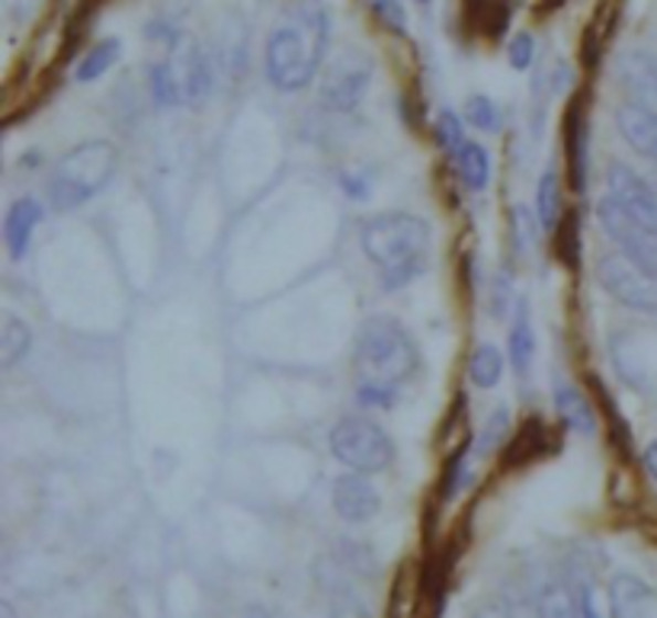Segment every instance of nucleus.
Wrapping results in <instances>:
<instances>
[{
  "label": "nucleus",
  "mask_w": 657,
  "mask_h": 618,
  "mask_svg": "<svg viewBox=\"0 0 657 618\" xmlns=\"http://www.w3.org/2000/svg\"><path fill=\"white\" fill-rule=\"evenodd\" d=\"M456 170H459V180L465 183V190L485 193L488 183H491V154H488V148L468 141L462 148L459 158H456Z\"/></svg>",
  "instance_id": "nucleus-20"
},
{
  "label": "nucleus",
  "mask_w": 657,
  "mask_h": 618,
  "mask_svg": "<svg viewBox=\"0 0 657 618\" xmlns=\"http://www.w3.org/2000/svg\"><path fill=\"white\" fill-rule=\"evenodd\" d=\"M436 145H439L449 158H459L462 148L468 145V141H465V122H462V116H456L453 109H443V113L436 116Z\"/></svg>",
  "instance_id": "nucleus-26"
},
{
  "label": "nucleus",
  "mask_w": 657,
  "mask_h": 618,
  "mask_svg": "<svg viewBox=\"0 0 657 618\" xmlns=\"http://www.w3.org/2000/svg\"><path fill=\"white\" fill-rule=\"evenodd\" d=\"M619 84L632 106L657 116V58L651 52H625L619 58Z\"/></svg>",
  "instance_id": "nucleus-12"
},
{
  "label": "nucleus",
  "mask_w": 657,
  "mask_h": 618,
  "mask_svg": "<svg viewBox=\"0 0 657 618\" xmlns=\"http://www.w3.org/2000/svg\"><path fill=\"white\" fill-rule=\"evenodd\" d=\"M468 375H471V382L478 388H494L500 382V375H504V356H500V350L491 347V343L488 347H478L471 353V362H468Z\"/></svg>",
  "instance_id": "nucleus-23"
},
{
  "label": "nucleus",
  "mask_w": 657,
  "mask_h": 618,
  "mask_svg": "<svg viewBox=\"0 0 657 618\" xmlns=\"http://www.w3.org/2000/svg\"><path fill=\"white\" fill-rule=\"evenodd\" d=\"M587 122H584V109L581 103H574L568 109V122H564V158H568V173H571V187L574 193H584L587 187Z\"/></svg>",
  "instance_id": "nucleus-15"
},
{
  "label": "nucleus",
  "mask_w": 657,
  "mask_h": 618,
  "mask_svg": "<svg viewBox=\"0 0 657 618\" xmlns=\"http://www.w3.org/2000/svg\"><path fill=\"white\" fill-rule=\"evenodd\" d=\"M475 618H507V616H504L500 609H494V606H491V609H481V612H478Z\"/></svg>",
  "instance_id": "nucleus-38"
},
{
  "label": "nucleus",
  "mask_w": 657,
  "mask_h": 618,
  "mask_svg": "<svg viewBox=\"0 0 657 618\" xmlns=\"http://www.w3.org/2000/svg\"><path fill=\"white\" fill-rule=\"evenodd\" d=\"M555 411H559L561 424L577 436H593L600 429L593 401L571 382H555Z\"/></svg>",
  "instance_id": "nucleus-17"
},
{
  "label": "nucleus",
  "mask_w": 657,
  "mask_h": 618,
  "mask_svg": "<svg viewBox=\"0 0 657 618\" xmlns=\"http://www.w3.org/2000/svg\"><path fill=\"white\" fill-rule=\"evenodd\" d=\"M465 122L478 131H500V109L491 97L475 94L465 99Z\"/></svg>",
  "instance_id": "nucleus-28"
},
{
  "label": "nucleus",
  "mask_w": 657,
  "mask_h": 618,
  "mask_svg": "<svg viewBox=\"0 0 657 618\" xmlns=\"http://www.w3.org/2000/svg\"><path fill=\"white\" fill-rule=\"evenodd\" d=\"M616 126L623 131V138L628 141V148L642 158H648L657 163V116H651L642 106L623 103L616 113Z\"/></svg>",
  "instance_id": "nucleus-16"
},
{
  "label": "nucleus",
  "mask_w": 657,
  "mask_h": 618,
  "mask_svg": "<svg viewBox=\"0 0 657 618\" xmlns=\"http://www.w3.org/2000/svg\"><path fill=\"white\" fill-rule=\"evenodd\" d=\"M45 209L39 199H17L10 209H7V219H3V244L10 251V260H23L33 247V234L42 222Z\"/></svg>",
  "instance_id": "nucleus-13"
},
{
  "label": "nucleus",
  "mask_w": 657,
  "mask_h": 618,
  "mask_svg": "<svg viewBox=\"0 0 657 618\" xmlns=\"http://www.w3.org/2000/svg\"><path fill=\"white\" fill-rule=\"evenodd\" d=\"M33 350V330L23 318H17L13 311L0 315V365L13 369L17 362L30 356Z\"/></svg>",
  "instance_id": "nucleus-18"
},
{
  "label": "nucleus",
  "mask_w": 657,
  "mask_h": 618,
  "mask_svg": "<svg viewBox=\"0 0 657 618\" xmlns=\"http://www.w3.org/2000/svg\"><path fill=\"white\" fill-rule=\"evenodd\" d=\"M642 461H645V471H648V475H651V478L657 481V439L651 443V446H648V449H645Z\"/></svg>",
  "instance_id": "nucleus-36"
},
{
  "label": "nucleus",
  "mask_w": 657,
  "mask_h": 618,
  "mask_svg": "<svg viewBox=\"0 0 657 618\" xmlns=\"http://www.w3.org/2000/svg\"><path fill=\"white\" fill-rule=\"evenodd\" d=\"M539 618H577V596L561 584H549L539 593Z\"/></svg>",
  "instance_id": "nucleus-25"
},
{
  "label": "nucleus",
  "mask_w": 657,
  "mask_h": 618,
  "mask_svg": "<svg viewBox=\"0 0 657 618\" xmlns=\"http://www.w3.org/2000/svg\"><path fill=\"white\" fill-rule=\"evenodd\" d=\"M340 187H343V193L350 195V199H357V202L369 199V183L362 177H357V173H343L340 177Z\"/></svg>",
  "instance_id": "nucleus-34"
},
{
  "label": "nucleus",
  "mask_w": 657,
  "mask_h": 618,
  "mask_svg": "<svg viewBox=\"0 0 657 618\" xmlns=\"http://www.w3.org/2000/svg\"><path fill=\"white\" fill-rule=\"evenodd\" d=\"M577 618H600L596 603H593L591 586H581V589H577Z\"/></svg>",
  "instance_id": "nucleus-35"
},
{
  "label": "nucleus",
  "mask_w": 657,
  "mask_h": 618,
  "mask_svg": "<svg viewBox=\"0 0 657 618\" xmlns=\"http://www.w3.org/2000/svg\"><path fill=\"white\" fill-rule=\"evenodd\" d=\"M507 353H510V365L517 375H526L529 362H532V353H536V333H532V324H529V308L526 301L517 305V318H513V327H510V337H507Z\"/></svg>",
  "instance_id": "nucleus-21"
},
{
  "label": "nucleus",
  "mask_w": 657,
  "mask_h": 618,
  "mask_svg": "<svg viewBox=\"0 0 657 618\" xmlns=\"http://www.w3.org/2000/svg\"><path fill=\"white\" fill-rule=\"evenodd\" d=\"M375 62L362 49H343L321 77V103L333 113H353L365 97Z\"/></svg>",
  "instance_id": "nucleus-6"
},
{
  "label": "nucleus",
  "mask_w": 657,
  "mask_h": 618,
  "mask_svg": "<svg viewBox=\"0 0 657 618\" xmlns=\"http://www.w3.org/2000/svg\"><path fill=\"white\" fill-rule=\"evenodd\" d=\"M596 219H600V225L603 231L610 234V241H616V247H619V254H623L625 260L632 263V266H638L645 276H651L657 279V237L655 234H648V231L642 228L628 212H625L623 205L613 199V195L606 193L600 199V205H596Z\"/></svg>",
  "instance_id": "nucleus-7"
},
{
  "label": "nucleus",
  "mask_w": 657,
  "mask_h": 618,
  "mask_svg": "<svg viewBox=\"0 0 657 618\" xmlns=\"http://www.w3.org/2000/svg\"><path fill=\"white\" fill-rule=\"evenodd\" d=\"M417 3H430V0H417Z\"/></svg>",
  "instance_id": "nucleus-40"
},
{
  "label": "nucleus",
  "mask_w": 657,
  "mask_h": 618,
  "mask_svg": "<svg viewBox=\"0 0 657 618\" xmlns=\"http://www.w3.org/2000/svg\"><path fill=\"white\" fill-rule=\"evenodd\" d=\"M655 589L635 574H616L610 580V612L613 618H655Z\"/></svg>",
  "instance_id": "nucleus-14"
},
{
  "label": "nucleus",
  "mask_w": 657,
  "mask_h": 618,
  "mask_svg": "<svg viewBox=\"0 0 657 618\" xmlns=\"http://www.w3.org/2000/svg\"><path fill=\"white\" fill-rule=\"evenodd\" d=\"M330 618H372L369 609L362 606L353 593H337L333 596V606H330Z\"/></svg>",
  "instance_id": "nucleus-33"
},
{
  "label": "nucleus",
  "mask_w": 657,
  "mask_h": 618,
  "mask_svg": "<svg viewBox=\"0 0 657 618\" xmlns=\"http://www.w3.org/2000/svg\"><path fill=\"white\" fill-rule=\"evenodd\" d=\"M369 10L372 17L394 35H404L407 30V13H404V3L401 0H369Z\"/></svg>",
  "instance_id": "nucleus-30"
},
{
  "label": "nucleus",
  "mask_w": 657,
  "mask_h": 618,
  "mask_svg": "<svg viewBox=\"0 0 657 618\" xmlns=\"http://www.w3.org/2000/svg\"><path fill=\"white\" fill-rule=\"evenodd\" d=\"M330 456L357 475H379L394 461V443L375 420L353 414L330 429Z\"/></svg>",
  "instance_id": "nucleus-5"
},
{
  "label": "nucleus",
  "mask_w": 657,
  "mask_h": 618,
  "mask_svg": "<svg viewBox=\"0 0 657 618\" xmlns=\"http://www.w3.org/2000/svg\"><path fill=\"white\" fill-rule=\"evenodd\" d=\"M119 55H123V42L119 39H99L97 45H91V52L81 58V65L74 71V77L81 81V84H94L99 81L109 67L119 62Z\"/></svg>",
  "instance_id": "nucleus-22"
},
{
  "label": "nucleus",
  "mask_w": 657,
  "mask_h": 618,
  "mask_svg": "<svg viewBox=\"0 0 657 618\" xmlns=\"http://www.w3.org/2000/svg\"><path fill=\"white\" fill-rule=\"evenodd\" d=\"M148 87H151V99L161 106V109H170V106H183L180 103V90H177V81L170 74V65L165 62H155L148 67Z\"/></svg>",
  "instance_id": "nucleus-27"
},
{
  "label": "nucleus",
  "mask_w": 657,
  "mask_h": 618,
  "mask_svg": "<svg viewBox=\"0 0 657 618\" xmlns=\"http://www.w3.org/2000/svg\"><path fill=\"white\" fill-rule=\"evenodd\" d=\"M0 618H17V616H13V606H10L7 599L0 603Z\"/></svg>",
  "instance_id": "nucleus-39"
},
{
  "label": "nucleus",
  "mask_w": 657,
  "mask_h": 618,
  "mask_svg": "<svg viewBox=\"0 0 657 618\" xmlns=\"http://www.w3.org/2000/svg\"><path fill=\"white\" fill-rule=\"evenodd\" d=\"M421 369V350L411 330L392 315H375L357 333V372L360 382L401 388Z\"/></svg>",
  "instance_id": "nucleus-3"
},
{
  "label": "nucleus",
  "mask_w": 657,
  "mask_h": 618,
  "mask_svg": "<svg viewBox=\"0 0 657 618\" xmlns=\"http://www.w3.org/2000/svg\"><path fill=\"white\" fill-rule=\"evenodd\" d=\"M561 212H564V202H561V180L559 170L549 167L542 173V180L536 183V222L542 231H555L561 225Z\"/></svg>",
  "instance_id": "nucleus-19"
},
{
  "label": "nucleus",
  "mask_w": 657,
  "mask_h": 618,
  "mask_svg": "<svg viewBox=\"0 0 657 618\" xmlns=\"http://www.w3.org/2000/svg\"><path fill=\"white\" fill-rule=\"evenodd\" d=\"M244 618H276V612H269L266 606H247Z\"/></svg>",
  "instance_id": "nucleus-37"
},
{
  "label": "nucleus",
  "mask_w": 657,
  "mask_h": 618,
  "mask_svg": "<svg viewBox=\"0 0 657 618\" xmlns=\"http://www.w3.org/2000/svg\"><path fill=\"white\" fill-rule=\"evenodd\" d=\"M357 401H360L362 407H382V411H389V407H394V401H398V388L375 385V382H360L357 385Z\"/></svg>",
  "instance_id": "nucleus-31"
},
{
  "label": "nucleus",
  "mask_w": 657,
  "mask_h": 618,
  "mask_svg": "<svg viewBox=\"0 0 657 618\" xmlns=\"http://www.w3.org/2000/svg\"><path fill=\"white\" fill-rule=\"evenodd\" d=\"M507 436H510V414H507L504 407H497L491 417L485 420L481 436L475 439V456L478 458L494 456V452L507 443Z\"/></svg>",
  "instance_id": "nucleus-24"
},
{
  "label": "nucleus",
  "mask_w": 657,
  "mask_h": 618,
  "mask_svg": "<svg viewBox=\"0 0 657 618\" xmlns=\"http://www.w3.org/2000/svg\"><path fill=\"white\" fill-rule=\"evenodd\" d=\"M596 279L625 308L657 315V279L645 276L638 266L625 260L623 254H606L596 263Z\"/></svg>",
  "instance_id": "nucleus-8"
},
{
  "label": "nucleus",
  "mask_w": 657,
  "mask_h": 618,
  "mask_svg": "<svg viewBox=\"0 0 657 618\" xmlns=\"http://www.w3.org/2000/svg\"><path fill=\"white\" fill-rule=\"evenodd\" d=\"M606 190L642 228L657 237V190L642 173H635L628 163H613L606 170Z\"/></svg>",
  "instance_id": "nucleus-10"
},
{
  "label": "nucleus",
  "mask_w": 657,
  "mask_h": 618,
  "mask_svg": "<svg viewBox=\"0 0 657 618\" xmlns=\"http://www.w3.org/2000/svg\"><path fill=\"white\" fill-rule=\"evenodd\" d=\"M532 58H536V42H532V35H513L510 45H507V62H510V67H513V71H526V67L532 65Z\"/></svg>",
  "instance_id": "nucleus-32"
},
{
  "label": "nucleus",
  "mask_w": 657,
  "mask_h": 618,
  "mask_svg": "<svg viewBox=\"0 0 657 618\" xmlns=\"http://www.w3.org/2000/svg\"><path fill=\"white\" fill-rule=\"evenodd\" d=\"M362 254L379 266L385 292H398L427 269L430 225L411 212L372 215L360 231Z\"/></svg>",
  "instance_id": "nucleus-2"
},
{
  "label": "nucleus",
  "mask_w": 657,
  "mask_h": 618,
  "mask_svg": "<svg viewBox=\"0 0 657 618\" xmlns=\"http://www.w3.org/2000/svg\"><path fill=\"white\" fill-rule=\"evenodd\" d=\"M328 45V10L318 0H301L296 7H289L286 17L273 26L263 49L266 81L283 94L305 90L325 65Z\"/></svg>",
  "instance_id": "nucleus-1"
},
{
  "label": "nucleus",
  "mask_w": 657,
  "mask_h": 618,
  "mask_svg": "<svg viewBox=\"0 0 657 618\" xmlns=\"http://www.w3.org/2000/svg\"><path fill=\"white\" fill-rule=\"evenodd\" d=\"M330 503H333V513L350 525H362V522L375 520L379 510H382V497L375 484L357 475V471H347L340 478H333V488H330Z\"/></svg>",
  "instance_id": "nucleus-11"
},
{
  "label": "nucleus",
  "mask_w": 657,
  "mask_h": 618,
  "mask_svg": "<svg viewBox=\"0 0 657 618\" xmlns=\"http://www.w3.org/2000/svg\"><path fill=\"white\" fill-rule=\"evenodd\" d=\"M465 471H468V449L462 446V449H456V452L449 456L446 468H443V488H439V497H443V500L459 497L462 488H465Z\"/></svg>",
  "instance_id": "nucleus-29"
},
{
  "label": "nucleus",
  "mask_w": 657,
  "mask_h": 618,
  "mask_svg": "<svg viewBox=\"0 0 657 618\" xmlns=\"http://www.w3.org/2000/svg\"><path fill=\"white\" fill-rule=\"evenodd\" d=\"M116 163H119V151L113 141L94 138V141L71 148L52 167V177L45 183L49 205L55 212H74V209L87 205L113 180Z\"/></svg>",
  "instance_id": "nucleus-4"
},
{
  "label": "nucleus",
  "mask_w": 657,
  "mask_h": 618,
  "mask_svg": "<svg viewBox=\"0 0 657 618\" xmlns=\"http://www.w3.org/2000/svg\"><path fill=\"white\" fill-rule=\"evenodd\" d=\"M170 74L177 81V90H180V103L199 109L209 94H212V65H209V55L202 52L197 39L190 35H177V42H170Z\"/></svg>",
  "instance_id": "nucleus-9"
}]
</instances>
